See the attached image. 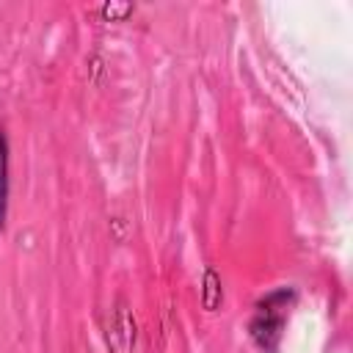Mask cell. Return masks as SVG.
Wrapping results in <instances>:
<instances>
[{
	"label": "cell",
	"mask_w": 353,
	"mask_h": 353,
	"mask_svg": "<svg viewBox=\"0 0 353 353\" xmlns=\"http://www.w3.org/2000/svg\"><path fill=\"white\" fill-rule=\"evenodd\" d=\"M6 210H8V138L0 130V229L6 223Z\"/></svg>",
	"instance_id": "2"
},
{
	"label": "cell",
	"mask_w": 353,
	"mask_h": 353,
	"mask_svg": "<svg viewBox=\"0 0 353 353\" xmlns=\"http://www.w3.org/2000/svg\"><path fill=\"white\" fill-rule=\"evenodd\" d=\"M290 301H292L290 290H276V292H270L268 298H262L256 303V312H254V320H251V336L268 353L279 347Z\"/></svg>",
	"instance_id": "1"
}]
</instances>
